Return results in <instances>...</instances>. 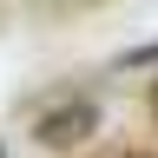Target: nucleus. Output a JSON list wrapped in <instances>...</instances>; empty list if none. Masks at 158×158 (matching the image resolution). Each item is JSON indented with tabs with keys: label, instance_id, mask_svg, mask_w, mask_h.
Masks as SVG:
<instances>
[{
	"label": "nucleus",
	"instance_id": "nucleus-1",
	"mask_svg": "<svg viewBox=\"0 0 158 158\" xmlns=\"http://www.w3.org/2000/svg\"><path fill=\"white\" fill-rule=\"evenodd\" d=\"M92 132H99V106H92L86 92H79V99H66V106H53V112H40V125H33V138H40V145H53V152L86 145Z\"/></svg>",
	"mask_w": 158,
	"mask_h": 158
},
{
	"label": "nucleus",
	"instance_id": "nucleus-2",
	"mask_svg": "<svg viewBox=\"0 0 158 158\" xmlns=\"http://www.w3.org/2000/svg\"><path fill=\"white\" fill-rule=\"evenodd\" d=\"M152 112H158V86H152Z\"/></svg>",
	"mask_w": 158,
	"mask_h": 158
}]
</instances>
